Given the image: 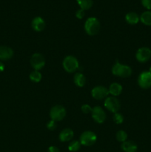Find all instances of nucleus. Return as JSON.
<instances>
[{
  "label": "nucleus",
  "mask_w": 151,
  "mask_h": 152,
  "mask_svg": "<svg viewBox=\"0 0 151 152\" xmlns=\"http://www.w3.org/2000/svg\"><path fill=\"white\" fill-rule=\"evenodd\" d=\"M112 73L113 75L121 78H127L132 74V69L130 66L122 65L118 62H116L112 68Z\"/></svg>",
  "instance_id": "obj_1"
},
{
  "label": "nucleus",
  "mask_w": 151,
  "mask_h": 152,
  "mask_svg": "<svg viewBox=\"0 0 151 152\" xmlns=\"http://www.w3.org/2000/svg\"><path fill=\"white\" fill-rule=\"evenodd\" d=\"M84 30L90 36H95L100 30V23L96 17H90L86 20L84 24Z\"/></svg>",
  "instance_id": "obj_2"
},
{
  "label": "nucleus",
  "mask_w": 151,
  "mask_h": 152,
  "mask_svg": "<svg viewBox=\"0 0 151 152\" xmlns=\"http://www.w3.org/2000/svg\"><path fill=\"white\" fill-rule=\"evenodd\" d=\"M79 67L78 60L73 56H68L64 59L63 68L68 73H73Z\"/></svg>",
  "instance_id": "obj_3"
},
{
  "label": "nucleus",
  "mask_w": 151,
  "mask_h": 152,
  "mask_svg": "<svg viewBox=\"0 0 151 152\" xmlns=\"http://www.w3.org/2000/svg\"><path fill=\"white\" fill-rule=\"evenodd\" d=\"M97 140V137L96 134L93 132L90 131H86L84 132L80 136V140L81 145H85V146H91Z\"/></svg>",
  "instance_id": "obj_4"
},
{
  "label": "nucleus",
  "mask_w": 151,
  "mask_h": 152,
  "mask_svg": "<svg viewBox=\"0 0 151 152\" xmlns=\"http://www.w3.org/2000/svg\"><path fill=\"white\" fill-rule=\"evenodd\" d=\"M66 116V110L62 105H55L50 109V117L52 120L58 122L63 120Z\"/></svg>",
  "instance_id": "obj_5"
},
{
  "label": "nucleus",
  "mask_w": 151,
  "mask_h": 152,
  "mask_svg": "<svg viewBox=\"0 0 151 152\" xmlns=\"http://www.w3.org/2000/svg\"><path fill=\"white\" fill-rule=\"evenodd\" d=\"M104 105H105V108L108 111L113 113V114L118 113V111L120 109V107H121L120 102L115 96H109V97H107L105 99V102H104Z\"/></svg>",
  "instance_id": "obj_6"
},
{
  "label": "nucleus",
  "mask_w": 151,
  "mask_h": 152,
  "mask_svg": "<svg viewBox=\"0 0 151 152\" xmlns=\"http://www.w3.org/2000/svg\"><path fill=\"white\" fill-rule=\"evenodd\" d=\"M30 65L36 71L41 69L45 65V59L44 56L39 53H36L30 58Z\"/></svg>",
  "instance_id": "obj_7"
},
{
  "label": "nucleus",
  "mask_w": 151,
  "mask_h": 152,
  "mask_svg": "<svg viewBox=\"0 0 151 152\" xmlns=\"http://www.w3.org/2000/svg\"><path fill=\"white\" fill-rule=\"evenodd\" d=\"M91 95L95 99L102 100V99L107 97V96L109 95V91H108V88L104 87V86H96L92 89Z\"/></svg>",
  "instance_id": "obj_8"
},
{
  "label": "nucleus",
  "mask_w": 151,
  "mask_h": 152,
  "mask_svg": "<svg viewBox=\"0 0 151 152\" xmlns=\"http://www.w3.org/2000/svg\"><path fill=\"white\" fill-rule=\"evenodd\" d=\"M139 86L143 89H147L151 87V73L150 71H144L138 78Z\"/></svg>",
  "instance_id": "obj_9"
},
{
  "label": "nucleus",
  "mask_w": 151,
  "mask_h": 152,
  "mask_svg": "<svg viewBox=\"0 0 151 152\" xmlns=\"http://www.w3.org/2000/svg\"><path fill=\"white\" fill-rule=\"evenodd\" d=\"M151 57V50L149 48L142 47L140 48L136 51V58L139 62H146L150 59Z\"/></svg>",
  "instance_id": "obj_10"
},
{
  "label": "nucleus",
  "mask_w": 151,
  "mask_h": 152,
  "mask_svg": "<svg viewBox=\"0 0 151 152\" xmlns=\"http://www.w3.org/2000/svg\"><path fill=\"white\" fill-rule=\"evenodd\" d=\"M91 115L94 121L99 124L103 123L106 120V114H105V111L103 108L99 106H96L92 109Z\"/></svg>",
  "instance_id": "obj_11"
},
{
  "label": "nucleus",
  "mask_w": 151,
  "mask_h": 152,
  "mask_svg": "<svg viewBox=\"0 0 151 152\" xmlns=\"http://www.w3.org/2000/svg\"><path fill=\"white\" fill-rule=\"evenodd\" d=\"M31 25H32V28L34 31L40 32L45 28L46 23L42 18L40 17V16H36L32 20Z\"/></svg>",
  "instance_id": "obj_12"
},
{
  "label": "nucleus",
  "mask_w": 151,
  "mask_h": 152,
  "mask_svg": "<svg viewBox=\"0 0 151 152\" xmlns=\"http://www.w3.org/2000/svg\"><path fill=\"white\" fill-rule=\"evenodd\" d=\"M13 56V50L7 46H0V60H8Z\"/></svg>",
  "instance_id": "obj_13"
},
{
  "label": "nucleus",
  "mask_w": 151,
  "mask_h": 152,
  "mask_svg": "<svg viewBox=\"0 0 151 152\" xmlns=\"http://www.w3.org/2000/svg\"><path fill=\"white\" fill-rule=\"evenodd\" d=\"M74 133L72 129H65L60 132L59 134V140L61 142H68L71 140L73 137Z\"/></svg>",
  "instance_id": "obj_14"
},
{
  "label": "nucleus",
  "mask_w": 151,
  "mask_h": 152,
  "mask_svg": "<svg viewBox=\"0 0 151 152\" xmlns=\"http://www.w3.org/2000/svg\"><path fill=\"white\" fill-rule=\"evenodd\" d=\"M121 149L124 152H136L138 149L137 145L133 141H127L122 142L121 144Z\"/></svg>",
  "instance_id": "obj_15"
},
{
  "label": "nucleus",
  "mask_w": 151,
  "mask_h": 152,
  "mask_svg": "<svg viewBox=\"0 0 151 152\" xmlns=\"http://www.w3.org/2000/svg\"><path fill=\"white\" fill-rule=\"evenodd\" d=\"M109 94H110L113 96H119L121 93L122 92V86L117 83H113L110 86L109 88Z\"/></svg>",
  "instance_id": "obj_16"
},
{
  "label": "nucleus",
  "mask_w": 151,
  "mask_h": 152,
  "mask_svg": "<svg viewBox=\"0 0 151 152\" xmlns=\"http://www.w3.org/2000/svg\"><path fill=\"white\" fill-rule=\"evenodd\" d=\"M125 20L130 25H136L140 20V16L135 12H129L126 14Z\"/></svg>",
  "instance_id": "obj_17"
},
{
  "label": "nucleus",
  "mask_w": 151,
  "mask_h": 152,
  "mask_svg": "<svg viewBox=\"0 0 151 152\" xmlns=\"http://www.w3.org/2000/svg\"><path fill=\"white\" fill-rule=\"evenodd\" d=\"M73 81L74 83L78 87H83V86H85L87 80H86L85 76L83 74H81V73H76L73 77Z\"/></svg>",
  "instance_id": "obj_18"
},
{
  "label": "nucleus",
  "mask_w": 151,
  "mask_h": 152,
  "mask_svg": "<svg viewBox=\"0 0 151 152\" xmlns=\"http://www.w3.org/2000/svg\"><path fill=\"white\" fill-rule=\"evenodd\" d=\"M140 20L144 25L150 26L151 25V11L147 10L142 13L140 16Z\"/></svg>",
  "instance_id": "obj_19"
},
{
  "label": "nucleus",
  "mask_w": 151,
  "mask_h": 152,
  "mask_svg": "<svg viewBox=\"0 0 151 152\" xmlns=\"http://www.w3.org/2000/svg\"><path fill=\"white\" fill-rule=\"evenodd\" d=\"M77 3L79 5L80 8L86 10L91 8L93 4V0H76Z\"/></svg>",
  "instance_id": "obj_20"
},
{
  "label": "nucleus",
  "mask_w": 151,
  "mask_h": 152,
  "mask_svg": "<svg viewBox=\"0 0 151 152\" xmlns=\"http://www.w3.org/2000/svg\"><path fill=\"white\" fill-rule=\"evenodd\" d=\"M30 80L33 83H39L41 80V74L38 71H33L30 74Z\"/></svg>",
  "instance_id": "obj_21"
},
{
  "label": "nucleus",
  "mask_w": 151,
  "mask_h": 152,
  "mask_svg": "<svg viewBox=\"0 0 151 152\" xmlns=\"http://www.w3.org/2000/svg\"><path fill=\"white\" fill-rule=\"evenodd\" d=\"M81 142L79 141H77V140H73L68 145V150L70 151H72V152H76V151H78V150L80 149L81 148Z\"/></svg>",
  "instance_id": "obj_22"
},
{
  "label": "nucleus",
  "mask_w": 151,
  "mask_h": 152,
  "mask_svg": "<svg viewBox=\"0 0 151 152\" xmlns=\"http://www.w3.org/2000/svg\"><path fill=\"white\" fill-rule=\"evenodd\" d=\"M115 137H116V140L118 141V142H124L127 140V134L124 131L120 130L118 131L116 133V135H115Z\"/></svg>",
  "instance_id": "obj_23"
},
{
  "label": "nucleus",
  "mask_w": 151,
  "mask_h": 152,
  "mask_svg": "<svg viewBox=\"0 0 151 152\" xmlns=\"http://www.w3.org/2000/svg\"><path fill=\"white\" fill-rule=\"evenodd\" d=\"M113 121L115 124H121L124 121V117L119 113H115L113 115Z\"/></svg>",
  "instance_id": "obj_24"
},
{
  "label": "nucleus",
  "mask_w": 151,
  "mask_h": 152,
  "mask_svg": "<svg viewBox=\"0 0 151 152\" xmlns=\"http://www.w3.org/2000/svg\"><path fill=\"white\" fill-rule=\"evenodd\" d=\"M57 127V125H56V122L54 121V120H50L47 123V128L50 131H54L55 129Z\"/></svg>",
  "instance_id": "obj_25"
},
{
  "label": "nucleus",
  "mask_w": 151,
  "mask_h": 152,
  "mask_svg": "<svg viewBox=\"0 0 151 152\" xmlns=\"http://www.w3.org/2000/svg\"><path fill=\"white\" fill-rule=\"evenodd\" d=\"M81 109L84 114H89V113L92 112V109H93V108L90 107V105H87V104H84V105H83L82 106H81Z\"/></svg>",
  "instance_id": "obj_26"
},
{
  "label": "nucleus",
  "mask_w": 151,
  "mask_h": 152,
  "mask_svg": "<svg viewBox=\"0 0 151 152\" xmlns=\"http://www.w3.org/2000/svg\"><path fill=\"white\" fill-rule=\"evenodd\" d=\"M85 16V11L82 9H78L76 12V16L78 18V19H81L84 18V16Z\"/></svg>",
  "instance_id": "obj_27"
},
{
  "label": "nucleus",
  "mask_w": 151,
  "mask_h": 152,
  "mask_svg": "<svg viewBox=\"0 0 151 152\" xmlns=\"http://www.w3.org/2000/svg\"><path fill=\"white\" fill-rule=\"evenodd\" d=\"M142 4L147 10L151 9V0H142Z\"/></svg>",
  "instance_id": "obj_28"
},
{
  "label": "nucleus",
  "mask_w": 151,
  "mask_h": 152,
  "mask_svg": "<svg viewBox=\"0 0 151 152\" xmlns=\"http://www.w3.org/2000/svg\"><path fill=\"white\" fill-rule=\"evenodd\" d=\"M47 152H59V149L56 146H50L49 147Z\"/></svg>",
  "instance_id": "obj_29"
},
{
  "label": "nucleus",
  "mask_w": 151,
  "mask_h": 152,
  "mask_svg": "<svg viewBox=\"0 0 151 152\" xmlns=\"http://www.w3.org/2000/svg\"><path fill=\"white\" fill-rule=\"evenodd\" d=\"M4 70V65L1 62H0V72H2Z\"/></svg>",
  "instance_id": "obj_30"
},
{
  "label": "nucleus",
  "mask_w": 151,
  "mask_h": 152,
  "mask_svg": "<svg viewBox=\"0 0 151 152\" xmlns=\"http://www.w3.org/2000/svg\"><path fill=\"white\" fill-rule=\"evenodd\" d=\"M150 73H151V68H150Z\"/></svg>",
  "instance_id": "obj_31"
}]
</instances>
